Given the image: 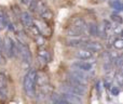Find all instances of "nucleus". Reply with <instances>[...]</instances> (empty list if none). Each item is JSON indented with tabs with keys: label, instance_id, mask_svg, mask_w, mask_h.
<instances>
[{
	"label": "nucleus",
	"instance_id": "1",
	"mask_svg": "<svg viewBox=\"0 0 123 104\" xmlns=\"http://www.w3.org/2000/svg\"><path fill=\"white\" fill-rule=\"evenodd\" d=\"M24 90L26 92V96L28 98H35L37 90V70L31 68L27 72V74L24 77Z\"/></svg>",
	"mask_w": 123,
	"mask_h": 104
},
{
	"label": "nucleus",
	"instance_id": "2",
	"mask_svg": "<svg viewBox=\"0 0 123 104\" xmlns=\"http://www.w3.org/2000/svg\"><path fill=\"white\" fill-rule=\"evenodd\" d=\"M2 50L3 54L6 55V57H18L19 56V49L17 45L13 41L11 37L6 36L2 40Z\"/></svg>",
	"mask_w": 123,
	"mask_h": 104
},
{
	"label": "nucleus",
	"instance_id": "3",
	"mask_svg": "<svg viewBox=\"0 0 123 104\" xmlns=\"http://www.w3.org/2000/svg\"><path fill=\"white\" fill-rule=\"evenodd\" d=\"M61 91L62 92H66V93H70V94H74V96L77 97H83L86 92V87H82V86H78V85H74V83H63L61 87Z\"/></svg>",
	"mask_w": 123,
	"mask_h": 104
},
{
	"label": "nucleus",
	"instance_id": "4",
	"mask_svg": "<svg viewBox=\"0 0 123 104\" xmlns=\"http://www.w3.org/2000/svg\"><path fill=\"white\" fill-rule=\"evenodd\" d=\"M17 47H18L19 49V56H21L22 61H23V63L25 64V65H29L30 63H31V52H30V49L29 47H28L27 45H26L24 41H22L21 39H17Z\"/></svg>",
	"mask_w": 123,
	"mask_h": 104
},
{
	"label": "nucleus",
	"instance_id": "5",
	"mask_svg": "<svg viewBox=\"0 0 123 104\" xmlns=\"http://www.w3.org/2000/svg\"><path fill=\"white\" fill-rule=\"evenodd\" d=\"M36 12L39 13L41 17L45 21H51L53 19V13L52 11L48 8L45 2L43 0H37L36 2Z\"/></svg>",
	"mask_w": 123,
	"mask_h": 104
},
{
	"label": "nucleus",
	"instance_id": "6",
	"mask_svg": "<svg viewBox=\"0 0 123 104\" xmlns=\"http://www.w3.org/2000/svg\"><path fill=\"white\" fill-rule=\"evenodd\" d=\"M90 42L89 37L85 36H76V37H69L68 36L66 43L70 47H76V48H82L85 47L86 43Z\"/></svg>",
	"mask_w": 123,
	"mask_h": 104
},
{
	"label": "nucleus",
	"instance_id": "7",
	"mask_svg": "<svg viewBox=\"0 0 123 104\" xmlns=\"http://www.w3.org/2000/svg\"><path fill=\"white\" fill-rule=\"evenodd\" d=\"M71 68H78V69L84 70V72L92 73L94 69V64L92 62H86L83 60H79V61H74L71 63Z\"/></svg>",
	"mask_w": 123,
	"mask_h": 104
},
{
	"label": "nucleus",
	"instance_id": "8",
	"mask_svg": "<svg viewBox=\"0 0 123 104\" xmlns=\"http://www.w3.org/2000/svg\"><path fill=\"white\" fill-rule=\"evenodd\" d=\"M70 27L74 28V29L81 32L83 35H87L86 34V23L85 21L82 19V17H74L71 20V24H70Z\"/></svg>",
	"mask_w": 123,
	"mask_h": 104
},
{
	"label": "nucleus",
	"instance_id": "9",
	"mask_svg": "<svg viewBox=\"0 0 123 104\" xmlns=\"http://www.w3.org/2000/svg\"><path fill=\"white\" fill-rule=\"evenodd\" d=\"M74 56L79 60H91L94 56V52H92L87 48L82 47L74 53Z\"/></svg>",
	"mask_w": 123,
	"mask_h": 104
},
{
	"label": "nucleus",
	"instance_id": "10",
	"mask_svg": "<svg viewBox=\"0 0 123 104\" xmlns=\"http://www.w3.org/2000/svg\"><path fill=\"white\" fill-rule=\"evenodd\" d=\"M19 17H21V22L25 27H28L30 26L32 23H34V20H32V16L28 11H24V12H21L19 14Z\"/></svg>",
	"mask_w": 123,
	"mask_h": 104
},
{
	"label": "nucleus",
	"instance_id": "11",
	"mask_svg": "<svg viewBox=\"0 0 123 104\" xmlns=\"http://www.w3.org/2000/svg\"><path fill=\"white\" fill-rule=\"evenodd\" d=\"M70 75H74V76H77L79 78L85 79V80H90V78L92 77V74L89 72H84V70L78 69V68H72L71 70L69 72Z\"/></svg>",
	"mask_w": 123,
	"mask_h": 104
},
{
	"label": "nucleus",
	"instance_id": "12",
	"mask_svg": "<svg viewBox=\"0 0 123 104\" xmlns=\"http://www.w3.org/2000/svg\"><path fill=\"white\" fill-rule=\"evenodd\" d=\"M0 92L2 96V100H6L8 97V83H6V78L2 74H0Z\"/></svg>",
	"mask_w": 123,
	"mask_h": 104
},
{
	"label": "nucleus",
	"instance_id": "13",
	"mask_svg": "<svg viewBox=\"0 0 123 104\" xmlns=\"http://www.w3.org/2000/svg\"><path fill=\"white\" fill-rule=\"evenodd\" d=\"M86 34L92 37L98 36V25L95 22H89L86 24Z\"/></svg>",
	"mask_w": 123,
	"mask_h": 104
},
{
	"label": "nucleus",
	"instance_id": "14",
	"mask_svg": "<svg viewBox=\"0 0 123 104\" xmlns=\"http://www.w3.org/2000/svg\"><path fill=\"white\" fill-rule=\"evenodd\" d=\"M85 48L91 50L92 52H102L104 50V46L100 42H97V41H90L86 43Z\"/></svg>",
	"mask_w": 123,
	"mask_h": 104
},
{
	"label": "nucleus",
	"instance_id": "15",
	"mask_svg": "<svg viewBox=\"0 0 123 104\" xmlns=\"http://www.w3.org/2000/svg\"><path fill=\"white\" fill-rule=\"evenodd\" d=\"M50 102L54 104H63V103L67 104V101L62 96V93L58 94V93H55V92H51V94H50Z\"/></svg>",
	"mask_w": 123,
	"mask_h": 104
},
{
	"label": "nucleus",
	"instance_id": "16",
	"mask_svg": "<svg viewBox=\"0 0 123 104\" xmlns=\"http://www.w3.org/2000/svg\"><path fill=\"white\" fill-rule=\"evenodd\" d=\"M68 81L71 83H74V85H78V86H82V87H86L87 83H89V80H85V79L82 78H79L77 76H74V75H70L68 77Z\"/></svg>",
	"mask_w": 123,
	"mask_h": 104
},
{
	"label": "nucleus",
	"instance_id": "17",
	"mask_svg": "<svg viewBox=\"0 0 123 104\" xmlns=\"http://www.w3.org/2000/svg\"><path fill=\"white\" fill-rule=\"evenodd\" d=\"M62 96L65 98L67 103H77V104L82 103V99L80 97L74 96V94H70V93H66V92H62Z\"/></svg>",
	"mask_w": 123,
	"mask_h": 104
},
{
	"label": "nucleus",
	"instance_id": "18",
	"mask_svg": "<svg viewBox=\"0 0 123 104\" xmlns=\"http://www.w3.org/2000/svg\"><path fill=\"white\" fill-rule=\"evenodd\" d=\"M38 57L42 61L43 64H47L50 60V54L44 47H40L38 50Z\"/></svg>",
	"mask_w": 123,
	"mask_h": 104
},
{
	"label": "nucleus",
	"instance_id": "19",
	"mask_svg": "<svg viewBox=\"0 0 123 104\" xmlns=\"http://www.w3.org/2000/svg\"><path fill=\"white\" fill-rule=\"evenodd\" d=\"M111 46H112L115 49L117 50H121L123 48V39H122V36H116L113 38L112 42H111Z\"/></svg>",
	"mask_w": 123,
	"mask_h": 104
},
{
	"label": "nucleus",
	"instance_id": "20",
	"mask_svg": "<svg viewBox=\"0 0 123 104\" xmlns=\"http://www.w3.org/2000/svg\"><path fill=\"white\" fill-rule=\"evenodd\" d=\"M9 23H10V21H9L6 13L3 11H0V28H6Z\"/></svg>",
	"mask_w": 123,
	"mask_h": 104
},
{
	"label": "nucleus",
	"instance_id": "21",
	"mask_svg": "<svg viewBox=\"0 0 123 104\" xmlns=\"http://www.w3.org/2000/svg\"><path fill=\"white\" fill-rule=\"evenodd\" d=\"M109 6H110L115 11H118V12L122 11L121 0H110V1H109Z\"/></svg>",
	"mask_w": 123,
	"mask_h": 104
},
{
	"label": "nucleus",
	"instance_id": "22",
	"mask_svg": "<svg viewBox=\"0 0 123 104\" xmlns=\"http://www.w3.org/2000/svg\"><path fill=\"white\" fill-rule=\"evenodd\" d=\"M27 28H28V30H29V32L31 33V35H34L35 37H36V36H38V35H41L40 30L38 29V27H37V26L35 25L34 23H32V24H31V25H30V26H28Z\"/></svg>",
	"mask_w": 123,
	"mask_h": 104
},
{
	"label": "nucleus",
	"instance_id": "23",
	"mask_svg": "<svg viewBox=\"0 0 123 104\" xmlns=\"http://www.w3.org/2000/svg\"><path fill=\"white\" fill-rule=\"evenodd\" d=\"M115 81L118 83V86H119L120 88L123 86V76H122V74H121V70H120L119 73H116V75H115Z\"/></svg>",
	"mask_w": 123,
	"mask_h": 104
},
{
	"label": "nucleus",
	"instance_id": "24",
	"mask_svg": "<svg viewBox=\"0 0 123 104\" xmlns=\"http://www.w3.org/2000/svg\"><path fill=\"white\" fill-rule=\"evenodd\" d=\"M111 17V21L113 22V23H118V24H122V17L120 14H118L117 12L112 13V14L110 15Z\"/></svg>",
	"mask_w": 123,
	"mask_h": 104
},
{
	"label": "nucleus",
	"instance_id": "25",
	"mask_svg": "<svg viewBox=\"0 0 123 104\" xmlns=\"http://www.w3.org/2000/svg\"><path fill=\"white\" fill-rule=\"evenodd\" d=\"M108 90L111 92V94H112V96H115V97L118 96V94L120 93V87H119V86H115L113 83L110 86V88H109Z\"/></svg>",
	"mask_w": 123,
	"mask_h": 104
},
{
	"label": "nucleus",
	"instance_id": "26",
	"mask_svg": "<svg viewBox=\"0 0 123 104\" xmlns=\"http://www.w3.org/2000/svg\"><path fill=\"white\" fill-rule=\"evenodd\" d=\"M36 43L39 48L44 47V38L42 37V35H38V36H36Z\"/></svg>",
	"mask_w": 123,
	"mask_h": 104
},
{
	"label": "nucleus",
	"instance_id": "27",
	"mask_svg": "<svg viewBox=\"0 0 123 104\" xmlns=\"http://www.w3.org/2000/svg\"><path fill=\"white\" fill-rule=\"evenodd\" d=\"M18 1H19V3L24 4V6H27L28 4V0H18Z\"/></svg>",
	"mask_w": 123,
	"mask_h": 104
}]
</instances>
